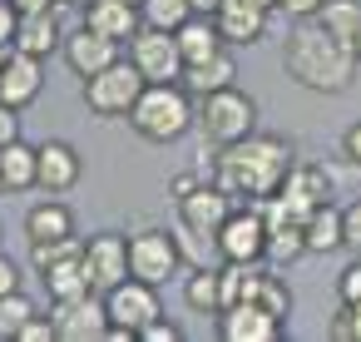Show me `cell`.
I'll return each mask as SVG.
<instances>
[{
    "instance_id": "6da1fadb",
    "label": "cell",
    "mask_w": 361,
    "mask_h": 342,
    "mask_svg": "<svg viewBox=\"0 0 361 342\" xmlns=\"http://www.w3.org/2000/svg\"><path fill=\"white\" fill-rule=\"evenodd\" d=\"M292 144L282 139V134H262V129H252L247 139H238V144H228V149H218V159H213V184L223 189V194H233V204H262V199H272L277 189H282V179L292 174Z\"/></svg>"
},
{
    "instance_id": "7a4b0ae2",
    "label": "cell",
    "mask_w": 361,
    "mask_h": 342,
    "mask_svg": "<svg viewBox=\"0 0 361 342\" xmlns=\"http://www.w3.org/2000/svg\"><path fill=\"white\" fill-rule=\"evenodd\" d=\"M282 70H287V80H297L312 95H341L356 85L361 60L351 55V45L331 40L317 20H297V30L282 45Z\"/></svg>"
},
{
    "instance_id": "3957f363",
    "label": "cell",
    "mask_w": 361,
    "mask_h": 342,
    "mask_svg": "<svg viewBox=\"0 0 361 342\" xmlns=\"http://www.w3.org/2000/svg\"><path fill=\"white\" fill-rule=\"evenodd\" d=\"M129 124L149 144H173L198 124V110H193V95L183 85H144V95L129 110Z\"/></svg>"
},
{
    "instance_id": "277c9868",
    "label": "cell",
    "mask_w": 361,
    "mask_h": 342,
    "mask_svg": "<svg viewBox=\"0 0 361 342\" xmlns=\"http://www.w3.org/2000/svg\"><path fill=\"white\" fill-rule=\"evenodd\" d=\"M252 129H257V100L243 95L238 85H228V90L198 100V134H203V144L228 149V144L247 139Z\"/></svg>"
},
{
    "instance_id": "5b68a950",
    "label": "cell",
    "mask_w": 361,
    "mask_h": 342,
    "mask_svg": "<svg viewBox=\"0 0 361 342\" xmlns=\"http://www.w3.org/2000/svg\"><path fill=\"white\" fill-rule=\"evenodd\" d=\"M144 75H139V65L134 60H114V65H104L99 75H90L85 80V105H90V114H99V119H124L129 110H134V100L144 95Z\"/></svg>"
},
{
    "instance_id": "8992f818",
    "label": "cell",
    "mask_w": 361,
    "mask_h": 342,
    "mask_svg": "<svg viewBox=\"0 0 361 342\" xmlns=\"http://www.w3.org/2000/svg\"><path fill=\"white\" fill-rule=\"evenodd\" d=\"M104 307H109V337H114V342H129V337H139L154 317H164L159 288L144 283V278H134V273H129L119 288L104 293Z\"/></svg>"
},
{
    "instance_id": "52a82bcc",
    "label": "cell",
    "mask_w": 361,
    "mask_h": 342,
    "mask_svg": "<svg viewBox=\"0 0 361 342\" xmlns=\"http://www.w3.org/2000/svg\"><path fill=\"white\" fill-rule=\"evenodd\" d=\"M178 268H183L178 233H169V228H139V233H129V273L134 278L164 288L169 278H178Z\"/></svg>"
},
{
    "instance_id": "ba28073f",
    "label": "cell",
    "mask_w": 361,
    "mask_h": 342,
    "mask_svg": "<svg viewBox=\"0 0 361 342\" xmlns=\"http://www.w3.org/2000/svg\"><path fill=\"white\" fill-rule=\"evenodd\" d=\"M218 258H228V263H262L267 258V218H262V204H233L228 223L218 228Z\"/></svg>"
},
{
    "instance_id": "9c48e42d",
    "label": "cell",
    "mask_w": 361,
    "mask_h": 342,
    "mask_svg": "<svg viewBox=\"0 0 361 342\" xmlns=\"http://www.w3.org/2000/svg\"><path fill=\"white\" fill-rule=\"evenodd\" d=\"M129 60L139 65V75H144L149 85H178V80H183V50H178V35H173V30L144 25V30L129 40Z\"/></svg>"
},
{
    "instance_id": "30bf717a",
    "label": "cell",
    "mask_w": 361,
    "mask_h": 342,
    "mask_svg": "<svg viewBox=\"0 0 361 342\" xmlns=\"http://www.w3.org/2000/svg\"><path fill=\"white\" fill-rule=\"evenodd\" d=\"M173 208H178V228L183 233H193L203 243H218V228L233 213V194H223L213 179H203L198 189H188L183 199H173Z\"/></svg>"
},
{
    "instance_id": "8fae6325",
    "label": "cell",
    "mask_w": 361,
    "mask_h": 342,
    "mask_svg": "<svg viewBox=\"0 0 361 342\" xmlns=\"http://www.w3.org/2000/svg\"><path fill=\"white\" fill-rule=\"evenodd\" d=\"M50 322H55V337L60 342H99V337H109L104 293H80V297L50 302Z\"/></svg>"
},
{
    "instance_id": "7c38bea8",
    "label": "cell",
    "mask_w": 361,
    "mask_h": 342,
    "mask_svg": "<svg viewBox=\"0 0 361 342\" xmlns=\"http://www.w3.org/2000/svg\"><path fill=\"white\" fill-rule=\"evenodd\" d=\"M282 317L257 307V302H233L218 312V337L223 342H282Z\"/></svg>"
},
{
    "instance_id": "4fadbf2b",
    "label": "cell",
    "mask_w": 361,
    "mask_h": 342,
    "mask_svg": "<svg viewBox=\"0 0 361 342\" xmlns=\"http://www.w3.org/2000/svg\"><path fill=\"white\" fill-rule=\"evenodd\" d=\"M292 218H307L317 204H326L331 199V174L326 169H317V164H292V174L282 179V189L272 194Z\"/></svg>"
},
{
    "instance_id": "5bb4252c",
    "label": "cell",
    "mask_w": 361,
    "mask_h": 342,
    "mask_svg": "<svg viewBox=\"0 0 361 342\" xmlns=\"http://www.w3.org/2000/svg\"><path fill=\"white\" fill-rule=\"evenodd\" d=\"M85 268H90V283H94L99 293L119 288V283L129 278V238H119V233H94V238H85Z\"/></svg>"
},
{
    "instance_id": "9a60e30c",
    "label": "cell",
    "mask_w": 361,
    "mask_h": 342,
    "mask_svg": "<svg viewBox=\"0 0 361 342\" xmlns=\"http://www.w3.org/2000/svg\"><path fill=\"white\" fill-rule=\"evenodd\" d=\"M60 55H65V65H70L80 80H90V75H99L104 65H114V60H119V40H109V35H99V30L80 25V30H70V35H65Z\"/></svg>"
},
{
    "instance_id": "2e32d148",
    "label": "cell",
    "mask_w": 361,
    "mask_h": 342,
    "mask_svg": "<svg viewBox=\"0 0 361 342\" xmlns=\"http://www.w3.org/2000/svg\"><path fill=\"white\" fill-rule=\"evenodd\" d=\"M40 90H45V60L25 55V50H11L6 70H0V100L11 110H25V105L40 100Z\"/></svg>"
},
{
    "instance_id": "e0dca14e",
    "label": "cell",
    "mask_w": 361,
    "mask_h": 342,
    "mask_svg": "<svg viewBox=\"0 0 361 342\" xmlns=\"http://www.w3.org/2000/svg\"><path fill=\"white\" fill-rule=\"evenodd\" d=\"M35 149H40L35 189H40V194H70V189L80 184V174H85L80 149H75V144H65V139H45V144H35Z\"/></svg>"
},
{
    "instance_id": "ac0fdd59",
    "label": "cell",
    "mask_w": 361,
    "mask_h": 342,
    "mask_svg": "<svg viewBox=\"0 0 361 342\" xmlns=\"http://www.w3.org/2000/svg\"><path fill=\"white\" fill-rule=\"evenodd\" d=\"M267 20H272V11H257V6H247V0H228V6L213 16L223 45H257V40H267Z\"/></svg>"
},
{
    "instance_id": "d6986e66",
    "label": "cell",
    "mask_w": 361,
    "mask_h": 342,
    "mask_svg": "<svg viewBox=\"0 0 361 342\" xmlns=\"http://www.w3.org/2000/svg\"><path fill=\"white\" fill-rule=\"evenodd\" d=\"M85 25L109 35V40H119V45H129L144 30V16H139V6H129V0H90V6H85Z\"/></svg>"
},
{
    "instance_id": "ffe728a7",
    "label": "cell",
    "mask_w": 361,
    "mask_h": 342,
    "mask_svg": "<svg viewBox=\"0 0 361 342\" xmlns=\"http://www.w3.org/2000/svg\"><path fill=\"white\" fill-rule=\"evenodd\" d=\"M243 302H257V307L277 312L282 322L292 317V288H287V278H277L262 263H247V273H243Z\"/></svg>"
},
{
    "instance_id": "44dd1931",
    "label": "cell",
    "mask_w": 361,
    "mask_h": 342,
    "mask_svg": "<svg viewBox=\"0 0 361 342\" xmlns=\"http://www.w3.org/2000/svg\"><path fill=\"white\" fill-rule=\"evenodd\" d=\"M60 11V6H55ZM55 11H30V16H20V25H16V45L11 50H25V55H55L60 45H65V30H60V16Z\"/></svg>"
},
{
    "instance_id": "7402d4cb",
    "label": "cell",
    "mask_w": 361,
    "mask_h": 342,
    "mask_svg": "<svg viewBox=\"0 0 361 342\" xmlns=\"http://www.w3.org/2000/svg\"><path fill=\"white\" fill-rule=\"evenodd\" d=\"M35 174H40V149L16 139L0 149V194H30L35 189Z\"/></svg>"
},
{
    "instance_id": "603a6c76",
    "label": "cell",
    "mask_w": 361,
    "mask_h": 342,
    "mask_svg": "<svg viewBox=\"0 0 361 342\" xmlns=\"http://www.w3.org/2000/svg\"><path fill=\"white\" fill-rule=\"evenodd\" d=\"M193 100H203V95H218V90H228V85H238V60L228 55V50H218L213 60H198V65H183V80H178Z\"/></svg>"
},
{
    "instance_id": "cb8c5ba5",
    "label": "cell",
    "mask_w": 361,
    "mask_h": 342,
    "mask_svg": "<svg viewBox=\"0 0 361 342\" xmlns=\"http://www.w3.org/2000/svg\"><path fill=\"white\" fill-rule=\"evenodd\" d=\"M70 233H75V213L60 204V194H50V199H40V204L25 208V238H30V243L70 238Z\"/></svg>"
},
{
    "instance_id": "d4e9b609",
    "label": "cell",
    "mask_w": 361,
    "mask_h": 342,
    "mask_svg": "<svg viewBox=\"0 0 361 342\" xmlns=\"http://www.w3.org/2000/svg\"><path fill=\"white\" fill-rule=\"evenodd\" d=\"M40 283H45V293H50V302H60V297H80V293H99V288L90 283V268H85V253H70V258H60V263H50V268H40Z\"/></svg>"
},
{
    "instance_id": "484cf974",
    "label": "cell",
    "mask_w": 361,
    "mask_h": 342,
    "mask_svg": "<svg viewBox=\"0 0 361 342\" xmlns=\"http://www.w3.org/2000/svg\"><path fill=\"white\" fill-rule=\"evenodd\" d=\"M173 35H178L183 65H198V60H213L218 50H228V45H223V35H218V25H213V16H188Z\"/></svg>"
},
{
    "instance_id": "4316f807",
    "label": "cell",
    "mask_w": 361,
    "mask_h": 342,
    "mask_svg": "<svg viewBox=\"0 0 361 342\" xmlns=\"http://www.w3.org/2000/svg\"><path fill=\"white\" fill-rule=\"evenodd\" d=\"M302 233H307V253H336L341 248V208L326 199L317 204L307 218H302Z\"/></svg>"
},
{
    "instance_id": "83f0119b",
    "label": "cell",
    "mask_w": 361,
    "mask_h": 342,
    "mask_svg": "<svg viewBox=\"0 0 361 342\" xmlns=\"http://www.w3.org/2000/svg\"><path fill=\"white\" fill-rule=\"evenodd\" d=\"M183 302H188L193 312H208V317H218V312H223V283H218V268L198 263V268L183 278Z\"/></svg>"
},
{
    "instance_id": "f1b7e54d",
    "label": "cell",
    "mask_w": 361,
    "mask_h": 342,
    "mask_svg": "<svg viewBox=\"0 0 361 342\" xmlns=\"http://www.w3.org/2000/svg\"><path fill=\"white\" fill-rule=\"evenodd\" d=\"M317 25L341 40V45H356V30H361V0H326V6L317 11ZM356 55V50H351Z\"/></svg>"
},
{
    "instance_id": "f546056e",
    "label": "cell",
    "mask_w": 361,
    "mask_h": 342,
    "mask_svg": "<svg viewBox=\"0 0 361 342\" xmlns=\"http://www.w3.org/2000/svg\"><path fill=\"white\" fill-rule=\"evenodd\" d=\"M35 317V302L16 288V293H6V297H0V342H16L20 337V327Z\"/></svg>"
},
{
    "instance_id": "4dcf8cb0",
    "label": "cell",
    "mask_w": 361,
    "mask_h": 342,
    "mask_svg": "<svg viewBox=\"0 0 361 342\" xmlns=\"http://www.w3.org/2000/svg\"><path fill=\"white\" fill-rule=\"evenodd\" d=\"M139 16H144V25H154V30H178V25L193 16V6H188V0H144Z\"/></svg>"
},
{
    "instance_id": "1f68e13d",
    "label": "cell",
    "mask_w": 361,
    "mask_h": 342,
    "mask_svg": "<svg viewBox=\"0 0 361 342\" xmlns=\"http://www.w3.org/2000/svg\"><path fill=\"white\" fill-rule=\"evenodd\" d=\"M331 342H361V302H341L326 322Z\"/></svg>"
},
{
    "instance_id": "d6a6232c",
    "label": "cell",
    "mask_w": 361,
    "mask_h": 342,
    "mask_svg": "<svg viewBox=\"0 0 361 342\" xmlns=\"http://www.w3.org/2000/svg\"><path fill=\"white\" fill-rule=\"evenodd\" d=\"M341 248H346L351 258H361V199H351V204L341 208Z\"/></svg>"
},
{
    "instance_id": "836d02e7",
    "label": "cell",
    "mask_w": 361,
    "mask_h": 342,
    "mask_svg": "<svg viewBox=\"0 0 361 342\" xmlns=\"http://www.w3.org/2000/svg\"><path fill=\"white\" fill-rule=\"evenodd\" d=\"M336 302H361V258H351L336 278Z\"/></svg>"
},
{
    "instance_id": "e575fe53",
    "label": "cell",
    "mask_w": 361,
    "mask_h": 342,
    "mask_svg": "<svg viewBox=\"0 0 361 342\" xmlns=\"http://www.w3.org/2000/svg\"><path fill=\"white\" fill-rule=\"evenodd\" d=\"M16 139H20V110H11L6 100H0V149L16 144Z\"/></svg>"
},
{
    "instance_id": "d590c367",
    "label": "cell",
    "mask_w": 361,
    "mask_h": 342,
    "mask_svg": "<svg viewBox=\"0 0 361 342\" xmlns=\"http://www.w3.org/2000/svg\"><path fill=\"white\" fill-rule=\"evenodd\" d=\"M50 337H55V322L35 312V317H30V322L20 327V337H16V342H50Z\"/></svg>"
},
{
    "instance_id": "8d00e7d4",
    "label": "cell",
    "mask_w": 361,
    "mask_h": 342,
    "mask_svg": "<svg viewBox=\"0 0 361 342\" xmlns=\"http://www.w3.org/2000/svg\"><path fill=\"white\" fill-rule=\"evenodd\" d=\"M139 337H144V342H178V337H183V327H178V322H164V317H154V322H149Z\"/></svg>"
},
{
    "instance_id": "74e56055",
    "label": "cell",
    "mask_w": 361,
    "mask_h": 342,
    "mask_svg": "<svg viewBox=\"0 0 361 342\" xmlns=\"http://www.w3.org/2000/svg\"><path fill=\"white\" fill-rule=\"evenodd\" d=\"M341 159H346L351 169H361V119H356V124L341 134Z\"/></svg>"
},
{
    "instance_id": "f35d334b",
    "label": "cell",
    "mask_w": 361,
    "mask_h": 342,
    "mask_svg": "<svg viewBox=\"0 0 361 342\" xmlns=\"http://www.w3.org/2000/svg\"><path fill=\"white\" fill-rule=\"evenodd\" d=\"M16 25H20V11L11 0H0V45H16Z\"/></svg>"
},
{
    "instance_id": "ab89813d",
    "label": "cell",
    "mask_w": 361,
    "mask_h": 342,
    "mask_svg": "<svg viewBox=\"0 0 361 342\" xmlns=\"http://www.w3.org/2000/svg\"><path fill=\"white\" fill-rule=\"evenodd\" d=\"M322 6H326V0H282V11H287L292 20H317Z\"/></svg>"
},
{
    "instance_id": "60d3db41",
    "label": "cell",
    "mask_w": 361,
    "mask_h": 342,
    "mask_svg": "<svg viewBox=\"0 0 361 342\" xmlns=\"http://www.w3.org/2000/svg\"><path fill=\"white\" fill-rule=\"evenodd\" d=\"M16 288H20V263L0 253V297H6V293H16Z\"/></svg>"
},
{
    "instance_id": "b9f144b4",
    "label": "cell",
    "mask_w": 361,
    "mask_h": 342,
    "mask_svg": "<svg viewBox=\"0 0 361 342\" xmlns=\"http://www.w3.org/2000/svg\"><path fill=\"white\" fill-rule=\"evenodd\" d=\"M11 6H16L20 16H30V11H55L60 0H11Z\"/></svg>"
},
{
    "instance_id": "7bdbcfd3",
    "label": "cell",
    "mask_w": 361,
    "mask_h": 342,
    "mask_svg": "<svg viewBox=\"0 0 361 342\" xmlns=\"http://www.w3.org/2000/svg\"><path fill=\"white\" fill-rule=\"evenodd\" d=\"M188 6H193V16H218L228 0H188Z\"/></svg>"
},
{
    "instance_id": "ee69618b",
    "label": "cell",
    "mask_w": 361,
    "mask_h": 342,
    "mask_svg": "<svg viewBox=\"0 0 361 342\" xmlns=\"http://www.w3.org/2000/svg\"><path fill=\"white\" fill-rule=\"evenodd\" d=\"M247 6H257V11H282V0H247Z\"/></svg>"
},
{
    "instance_id": "f6af8a7d",
    "label": "cell",
    "mask_w": 361,
    "mask_h": 342,
    "mask_svg": "<svg viewBox=\"0 0 361 342\" xmlns=\"http://www.w3.org/2000/svg\"><path fill=\"white\" fill-rule=\"evenodd\" d=\"M60 6H70V11H85V6H90V0H60Z\"/></svg>"
},
{
    "instance_id": "bcb514c9",
    "label": "cell",
    "mask_w": 361,
    "mask_h": 342,
    "mask_svg": "<svg viewBox=\"0 0 361 342\" xmlns=\"http://www.w3.org/2000/svg\"><path fill=\"white\" fill-rule=\"evenodd\" d=\"M6 60H11V45H0V70H6Z\"/></svg>"
},
{
    "instance_id": "7dc6e473",
    "label": "cell",
    "mask_w": 361,
    "mask_h": 342,
    "mask_svg": "<svg viewBox=\"0 0 361 342\" xmlns=\"http://www.w3.org/2000/svg\"><path fill=\"white\" fill-rule=\"evenodd\" d=\"M351 50H356V60H361V30H356V45H351Z\"/></svg>"
},
{
    "instance_id": "c3c4849f",
    "label": "cell",
    "mask_w": 361,
    "mask_h": 342,
    "mask_svg": "<svg viewBox=\"0 0 361 342\" xmlns=\"http://www.w3.org/2000/svg\"><path fill=\"white\" fill-rule=\"evenodd\" d=\"M129 6H144V0H129Z\"/></svg>"
}]
</instances>
